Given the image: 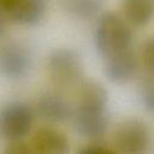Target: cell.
Segmentation results:
<instances>
[{"label": "cell", "instance_id": "9c48e42d", "mask_svg": "<svg viewBox=\"0 0 154 154\" xmlns=\"http://www.w3.org/2000/svg\"><path fill=\"white\" fill-rule=\"evenodd\" d=\"M66 136L54 128H40L32 137L34 154H69Z\"/></svg>", "mask_w": 154, "mask_h": 154}, {"label": "cell", "instance_id": "8fae6325", "mask_svg": "<svg viewBox=\"0 0 154 154\" xmlns=\"http://www.w3.org/2000/svg\"><path fill=\"white\" fill-rule=\"evenodd\" d=\"M78 105L79 108L107 109L108 93L105 85L93 78H87L78 85Z\"/></svg>", "mask_w": 154, "mask_h": 154}, {"label": "cell", "instance_id": "ba28073f", "mask_svg": "<svg viewBox=\"0 0 154 154\" xmlns=\"http://www.w3.org/2000/svg\"><path fill=\"white\" fill-rule=\"evenodd\" d=\"M46 13V0H14L6 11L8 20L20 25H34Z\"/></svg>", "mask_w": 154, "mask_h": 154}, {"label": "cell", "instance_id": "3957f363", "mask_svg": "<svg viewBox=\"0 0 154 154\" xmlns=\"http://www.w3.org/2000/svg\"><path fill=\"white\" fill-rule=\"evenodd\" d=\"M150 141L147 124L140 118H126L118 123L113 132V144L119 154H143Z\"/></svg>", "mask_w": 154, "mask_h": 154}, {"label": "cell", "instance_id": "9a60e30c", "mask_svg": "<svg viewBox=\"0 0 154 154\" xmlns=\"http://www.w3.org/2000/svg\"><path fill=\"white\" fill-rule=\"evenodd\" d=\"M140 60L147 73L154 75V36L147 38L140 49Z\"/></svg>", "mask_w": 154, "mask_h": 154}, {"label": "cell", "instance_id": "30bf717a", "mask_svg": "<svg viewBox=\"0 0 154 154\" xmlns=\"http://www.w3.org/2000/svg\"><path fill=\"white\" fill-rule=\"evenodd\" d=\"M37 112L47 122L64 123L72 116V109L67 100L57 93L43 94L37 102Z\"/></svg>", "mask_w": 154, "mask_h": 154}, {"label": "cell", "instance_id": "7c38bea8", "mask_svg": "<svg viewBox=\"0 0 154 154\" xmlns=\"http://www.w3.org/2000/svg\"><path fill=\"white\" fill-rule=\"evenodd\" d=\"M122 16L132 26H144L154 17V0H122Z\"/></svg>", "mask_w": 154, "mask_h": 154}, {"label": "cell", "instance_id": "277c9868", "mask_svg": "<svg viewBox=\"0 0 154 154\" xmlns=\"http://www.w3.org/2000/svg\"><path fill=\"white\" fill-rule=\"evenodd\" d=\"M34 122V113L25 102L16 101L6 105L0 113V132L10 142L22 141Z\"/></svg>", "mask_w": 154, "mask_h": 154}, {"label": "cell", "instance_id": "52a82bcc", "mask_svg": "<svg viewBox=\"0 0 154 154\" xmlns=\"http://www.w3.org/2000/svg\"><path fill=\"white\" fill-rule=\"evenodd\" d=\"M76 131L88 140H100L108 129L107 109H89L77 107L73 113Z\"/></svg>", "mask_w": 154, "mask_h": 154}, {"label": "cell", "instance_id": "e0dca14e", "mask_svg": "<svg viewBox=\"0 0 154 154\" xmlns=\"http://www.w3.org/2000/svg\"><path fill=\"white\" fill-rule=\"evenodd\" d=\"M4 154H34V152L23 141H14V142H10Z\"/></svg>", "mask_w": 154, "mask_h": 154}, {"label": "cell", "instance_id": "6da1fadb", "mask_svg": "<svg viewBox=\"0 0 154 154\" xmlns=\"http://www.w3.org/2000/svg\"><path fill=\"white\" fill-rule=\"evenodd\" d=\"M95 45L103 59L132 47L131 25L116 12H103L95 28Z\"/></svg>", "mask_w": 154, "mask_h": 154}, {"label": "cell", "instance_id": "7a4b0ae2", "mask_svg": "<svg viewBox=\"0 0 154 154\" xmlns=\"http://www.w3.org/2000/svg\"><path fill=\"white\" fill-rule=\"evenodd\" d=\"M47 67L51 81L60 89L79 85L83 81V60L73 49L58 48L53 51L48 57Z\"/></svg>", "mask_w": 154, "mask_h": 154}, {"label": "cell", "instance_id": "d6986e66", "mask_svg": "<svg viewBox=\"0 0 154 154\" xmlns=\"http://www.w3.org/2000/svg\"><path fill=\"white\" fill-rule=\"evenodd\" d=\"M13 1H14V0H0V11L6 14L7 8L11 6V4H12Z\"/></svg>", "mask_w": 154, "mask_h": 154}, {"label": "cell", "instance_id": "ac0fdd59", "mask_svg": "<svg viewBox=\"0 0 154 154\" xmlns=\"http://www.w3.org/2000/svg\"><path fill=\"white\" fill-rule=\"evenodd\" d=\"M7 17L4 12L0 11V37L6 32V28H7Z\"/></svg>", "mask_w": 154, "mask_h": 154}, {"label": "cell", "instance_id": "5b68a950", "mask_svg": "<svg viewBox=\"0 0 154 154\" xmlns=\"http://www.w3.org/2000/svg\"><path fill=\"white\" fill-rule=\"evenodd\" d=\"M31 58L28 49L19 42L0 45V73L11 79L22 78L28 73Z\"/></svg>", "mask_w": 154, "mask_h": 154}, {"label": "cell", "instance_id": "5bb4252c", "mask_svg": "<svg viewBox=\"0 0 154 154\" xmlns=\"http://www.w3.org/2000/svg\"><path fill=\"white\" fill-rule=\"evenodd\" d=\"M138 94L143 108L149 113H154V75L144 73L138 85Z\"/></svg>", "mask_w": 154, "mask_h": 154}, {"label": "cell", "instance_id": "2e32d148", "mask_svg": "<svg viewBox=\"0 0 154 154\" xmlns=\"http://www.w3.org/2000/svg\"><path fill=\"white\" fill-rule=\"evenodd\" d=\"M77 154H116V152L103 144L91 143L81 148Z\"/></svg>", "mask_w": 154, "mask_h": 154}, {"label": "cell", "instance_id": "4fadbf2b", "mask_svg": "<svg viewBox=\"0 0 154 154\" xmlns=\"http://www.w3.org/2000/svg\"><path fill=\"white\" fill-rule=\"evenodd\" d=\"M63 5L71 16L78 19L90 20L102 14L105 0H63Z\"/></svg>", "mask_w": 154, "mask_h": 154}, {"label": "cell", "instance_id": "8992f818", "mask_svg": "<svg viewBox=\"0 0 154 154\" xmlns=\"http://www.w3.org/2000/svg\"><path fill=\"white\" fill-rule=\"evenodd\" d=\"M140 64V54L131 47L105 59V75L111 82L124 84L135 78Z\"/></svg>", "mask_w": 154, "mask_h": 154}]
</instances>
